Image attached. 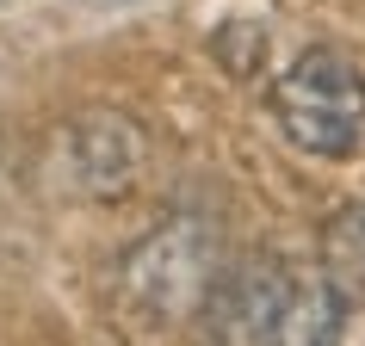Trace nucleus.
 Segmentation results:
<instances>
[{"instance_id": "1", "label": "nucleus", "mask_w": 365, "mask_h": 346, "mask_svg": "<svg viewBox=\"0 0 365 346\" xmlns=\"http://www.w3.org/2000/svg\"><path fill=\"white\" fill-rule=\"evenodd\" d=\"M223 334L235 346H341L346 297L322 266L254 253L223 278Z\"/></svg>"}, {"instance_id": "2", "label": "nucleus", "mask_w": 365, "mask_h": 346, "mask_svg": "<svg viewBox=\"0 0 365 346\" xmlns=\"http://www.w3.org/2000/svg\"><path fill=\"white\" fill-rule=\"evenodd\" d=\"M272 117L285 142L316 161H346L365 149V75L334 43H309L285 75L272 80Z\"/></svg>"}, {"instance_id": "3", "label": "nucleus", "mask_w": 365, "mask_h": 346, "mask_svg": "<svg viewBox=\"0 0 365 346\" xmlns=\"http://www.w3.org/2000/svg\"><path fill=\"white\" fill-rule=\"evenodd\" d=\"M68 173L93 192H124L136 167V136L130 124H112V117H93V124H68Z\"/></svg>"}, {"instance_id": "4", "label": "nucleus", "mask_w": 365, "mask_h": 346, "mask_svg": "<svg viewBox=\"0 0 365 346\" xmlns=\"http://www.w3.org/2000/svg\"><path fill=\"white\" fill-rule=\"evenodd\" d=\"M322 272L334 278L341 297H365V204L328 216V229H322Z\"/></svg>"}]
</instances>
